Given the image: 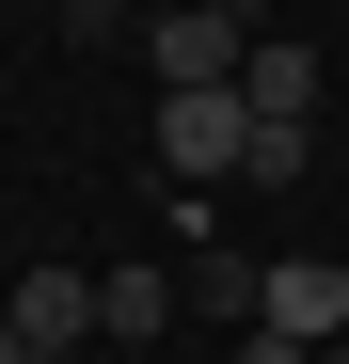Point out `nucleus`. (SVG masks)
<instances>
[{"label":"nucleus","mask_w":349,"mask_h":364,"mask_svg":"<svg viewBox=\"0 0 349 364\" xmlns=\"http://www.w3.org/2000/svg\"><path fill=\"white\" fill-rule=\"evenodd\" d=\"M239 364H318V348H286V333H239Z\"/></svg>","instance_id":"1a4fd4ad"},{"label":"nucleus","mask_w":349,"mask_h":364,"mask_svg":"<svg viewBox=\"0 0 349 364\" xmlns=\"http://www.w3.org/2000/svg\"><path fill=\"white\" fill-rule=\"evenodd\" d=\"M239 174H254V191H302V174H318V127H270V111H254V143H239Z\"/></svg>","instance_id":"6e6552de"},{"label":"nucleus","mask_w":349,"mask_h":364,"mask_svg":"<svg viewBox=\"0 0 349 364\" xmlns=\"http://www.w3.org/2000/svg\"><path fill=\"white\" fill-rule=\"evenodd\" d=\"M0 317H16L32 364H64V348L95 333V269H16V285H0Z\"/></svg>","instance_id":"20e7f679"},{"label":"nucleus","mask_w":349,"mask_h":364,"mask_svg":"<svg viewBox=\"0 0 349 364\" xmlns=\"http://www.w3.org/2000/svg\"><path fill=\"white\" fill-rule=\"evenodd\" d=\"M0 364H32V348H16V317H0Z\"/></svg>","instance_id":"9d476101"},{"label":"nucleus","mask_w":349,"mask_h":364,"mask_svg":"<svg viewBox=\"0 0 349 364\" xmlns=\"http://www.w3.org/2000/svg\"><path fill=\"white\" fill-rule=\"evenodd\" d=\"M64 16H80V32H95V16H111V0H64Z\"/></svg>","instance_id":"9b49d317"},{"label":"nucleus","mask_w":349,"mask_h":364,"mask_svg":"<svg viewBox=\"0 0 349 364\" xmlns=\"http://www.w3.org/2000/svg\"><path fill=\"white\" fill-rule=\"evenodd\" d=\"M143 64H159V95H222L254 64V0H174V16L143 32Z\"/></svg>","instance_id":"f257e3e1"},{"label":"nucleus","mask_w":349,"mask_h":364,"mask_svg":"<svg viewBox=\"0 0 349 364\" xmlns=\"http://www.w3.org/2000/svg\"><path fill=\"white\" fill-rule=\"evenodd\" d=\"M318 364H349V348H318Z\"/></svg>","instance_id":"f8f14e48"},{"label":"nucleus","mask_w":349,"mask_h":364,"mask_svg":"<svg viewBox=\"0 0 349 364\" xmlns=\"http://www.w3.org/2000/svg\"><path fill=\"white\" fill-rule=\"evenodd\" d=\"M95 333H111V348L174 333V269H143V254H127V269H95Z\"/></svg>","instance_id":"423d86ee"},{"label":"nucleus","mask_w":349,"mask_h":364,"mask_svg":"<svg viewBox=\"0 0 349 364\" xmlns=\"http://www.w3.org/2000/svg\"><path fill=\"white\" fill-rule=\"evenodd\" d=\"M254 285H270V269H254V254H222V237L174 269V301H191V317H222V333H254Z\"/></svg>","instance_id":"0eeeda50"},{"label":"nucleus","mask_w":349,"mask_h":364,"mask_svg":"<svg viewBox=\"0 0 349 364\" xmlns=\"http://www.w3.org/2000/svg\"><path fill=\"white\" fill-rule=\"evenodd\" d=\"M239 111H270V127H318V48H270V32H254V64H239Z\"/></svg>","instance_id":"39448f33"},{"label":"nucleus","mask_w":349,"mask_h":364,"mask_svg":"<svg viewBox=\"0 0 349 364\" xmlns=\"http://www.w3.org/2000/svg\"><path fill=\"white\" fill-rule=\"evenodd\" d=\"M239 143H254L239 80H222V95H159V174H174V191H222V174H239Z\"/></svg>","instance_id":"f03ea898"},{"label":"nucleus","mask_w":349,"mask_h":364,"mask_svg":"<svg viewBox=\"0 0 349 364\" xmlns=\"http://www.w3.org/2000/svg\"><path fill=\"white\" fill-rule=\"evenodd\" d=\"M254 333H286V348H349V269H333V254H270Z\"/></svg>","instance_id":"7ed1b4c3"}]
</instances>
